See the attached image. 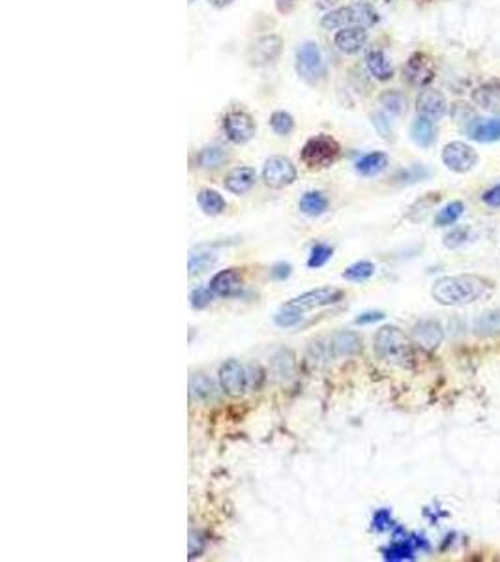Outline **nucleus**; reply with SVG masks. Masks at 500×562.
Instances as JSON below:
<instances>
[{
	"label": "nucleus",
	"mask_w": 500,
	"mask_h": 562,
	"mask_svg": "<svg viewBox=\"0 0 500 562\" xmlns=\"http://www.w3.org/2000/svg\"><path fill=\"white\" fill-rule=\"evenodd\" d=\"M485 283L482 277L472 274L446 276L435 281L431 289L433 298L441 306H469L484 297Z\"/></svg>",
	"instance_id": "obj_1"
},
{
	"label": "nucleus",
	"mask_w": 500,
	"mask_h": 562,
	"mask_svg": "<svg viewBox=\"0 0 500 562\" xmlns=\"http://www.w3.org/2000/svg\"><path fill=\"white\" fill-rule=\"evenodd\" d=\"M375 350L382 360L395 366H411V341L397 326H382L375 336Z\"/></svg>",
	"instance_id": "obj_2"
},
{
	"label": "nucleus",
	"mask_w": 500,
	"mask_h": 562,
	"mask_svg": "<svg viewBox=\"0 0 500 562\" xmlns=\"http://www.w3.org/2000/svg\"><path fill=\"white\" fill-rule=\"evenodd\" d=\"M339 154H341V147L336 139L321 133V135L307 139L306 144L302 147L300 158L309 169H322V167H330L339 158Z\"/></svg>",
	"instance_id": "obj_3"
},
{
	"label": "nucleus",
	"mask_w": 500,
	"mask_h": 562,
	"mask_svg": "<svg viewBox=\"0 0 500 562\" xmlns=\"http://www.w3.org/2000/svg\"><path fill=\"white\" fill-rule=\"evenodd\" d=\"M296 71L309 85H317L319 81L324 79L326 69L322 62L321 49L315 42H304L296 49Z\"/></svg>",
	"instance_id": "obj_4"
},
{
	"label": "nucleus",
	"mask_w": 500,
	"mask_h": 562,
	"mask_svg": "<svg viewBox=\"0 0 500 562\" xmlns=\"http://www.w3.org/2000/svg\"><path fill=\"white\" fill-rule=\"evenodd\" d=\"M263 180L266 186L274 188V190L290 186L296 180V167L285 156H272L266 159V165H264Z\"/></svg>",
	"instance_id": "obj_5"
},
{
	"label": "nucleus",
	"mask_w": 500,
	"mask_h": 562,
	"mask_svg": "<svg viewBox=\"0 0 500 562\" xmlns=\"http://www.w3.org/2000/svg\"><path fill=\"white\" fill-rule=\"evenodd\" d=\"M443 161L453 173H469L478 164V152L463 141H453L443 149Z\"/></svg>",
	"instance_id": "obj_6"
},
{
	"label": "nucleus",
	"mask_w": 500,
	"mask_h": 562,
	"mask_svg": "<svg viewBox=\"0 0 500 562\" xmlns=\"http://www.w3.org/2000/svg\"><path fill=\"white\" fill-rule=\"evenodd\" d=\"M343 298V292L339 289L334 287H321L315 291H307L300 297L292 298L289 302L285 304V308L296 309V311L304 313L306 309H315V308H324V306H332L337 304Z\"/></svg>",
	"instance_id": "obj_7"
},
{
	"label": "nucleus",
	"mask_w": 500,
	"mask_h": 562,
	"mask_svg": "<svg viewBox=\"0 0 500 562\" xmlns=\"http://www.w3.org/2000/svg\"><path fill=\"white\" fill-rule=\"evenodd\" d=\"M223 127H225L227 137L231 139L232 143L244 144L251 141L255 135V120L251 118V115L244 111H232L223 118Z\"/></svg>",
	"instance_id": "obj_8"
},
{
	"label": "nucleus",
	"mask_w": 500,
	"mask_h": 562,
	"mask_svg": "<svg viewBox=\"0 0 500 562\" xmlns=\"http://www.w3.org/2000/svg\"><path fill=\"white\" fill-rule=\"evenodd\" d=\"M403 75L405 79L411 83L412 86L418 88H426L435 77V66L433 60L424 53H414L411 59L407 60V64L403 66Z\"/></svg>",
	"instance_id": "obj_9"
},
{
	"label": "nucleus",
	"mask_w": 500,
	"mask_h": 562,
	"mask_svg": "<svg viewBox=\"0 0 500 562\" xmlns=\"http://www.w3.org/2000/svg\"><path fill=\"white\" fill-rule=\"evenodd\" d=\"M416 111L420 117L437 122L448 113L446 96L437 88H424L416 98Z\"/></svg>",
	"instance_id": "obj_10"
},
{
	"label": "nucleus",
	"mask_w": 500,
	"mask_h": 562,
	"mask_svg": "<svg viewBox=\"0 0 500 562\" xmlns=\"http://www.w3.org/2000/svg\"><path fill=\"white\" fill-rule=\"evenodd\" d=\"M281 47H283V42L275 34L258 38L248 49L249 64L251 66H266V64L274 62L279 57V53H281Z\"/></svg>",
	"instance_id": "obj_11"
},
{
	"label": "nucleus",
	"mask_w": 500,
	"mask_h": 562,
	"mask_svg": "<svg viewBox=\"0 0 500 562\" xmlns=\"http://www.w3.org/2000/svg\"><path fill=\"white\" fill-rule=\"evenodd\" d=\"M220 382H222L225 394L237 398V396H242L246 386H248V375L244 372V367L240 366V362L227 360L220 367Z\"/></svg>",
	"instance_id": "obj_12"
},
{
	"label": "nucleus",
	"mask_w": 500,
	"mask_h": 562,
	"mask_svg": "<svg viewBox=\"0 0 500 562\" xmlns=\"http://www.w3.org/2000/svg\"><path fill=\"white\" fill-rule=\"evenodd\" d=\"M326 352L332 358L337 356H354L362 352V338L356 332H336V334L328 340Z\"/></svg>",
	"instance_id": "obj_13"
},
{
	"label": "nucleus",
	"mask_w": 500,
	"mask_h": 562,
	"mask_svg": "<svg viewBox=\"0 0 500 562\" xmlns=\"http://www.w3.org/2000/svg\"><path fill=\"white\" fill-rule=\"evenodd\" d=\"M412 338H414V341L420 345L421 349L426 350L437 349L438 345L443 343L444 340L443 326H441L438 321L426 319V321H420V323L414 324V328H412Z\"/></svg>",
	"instance_id": "obj_14"
},
{
	"label": "nucleus",
	"mask_w": 500,
	"mask_h": 562,
	"mask_svg": "<svg viewBox=\"0 0 500 562\" xmlns=\"http://www.w3.org/2000/svg\"><path fill=\"white\" fill-rule=\"evenodd\" d=\"M334 42H336L337 49L343 51V53H358L360 49L365 45V42H368V30L363 27L339 28L336 38H334Z\"/></svg>",
	"instance_id": "obj_15"
},
{
	"label": "nucleus",
	"mask_w": 500,
	"mask_h": 562,
	"mask_svg": "<svg viewBox=\"0 0 500 562\" xmlns=\"http://www.w3.org/2000/svg\"><path fill=\"white\" fill-rule=\"evenodd\" d=\"M255 180H257V171L253 167H234L227 173L225 190L234 195H242L255 186Z\"/></svg>",
	"instance_id": "obj_16"
},
{
	"label": "nucleus",
	"mask_w": 500,
	"mask_h": 562,
	"mask_svg": "<svg viewBox=\"0 0 500 562\" xmlns=\"http://www.w3.org/2000/svg\"><path fill=\"white\" fill-rule=\"evenodd\" d=\"M210 289L217 297H232L242 289V277H240L237 268H227V270L217 272L216 276L212 277Z\"/></svg>",
	"instance_id": "obj_17"
},
{
	"label": "nucleus",
	"mask_w": 500,
	"mask_h": 562,
	"mask_svg": "<svg viewBox=\"0 0 500 562\" xmlns=\"http://www.w3.org/2000/svg\"><path fill=\"white\" fill-rule=\"evenodd\" d=\"M472 100L485 111L500 109V81H487L472 92Z\"/></svg>",
	"instance_id": "obj_18"
},
{
	"label": "nucleus",
	"mask_w": 500,
	"mask_h": 562,
	"mask_svg": "<svg viewBox=\"0 0 500 562\" xmlns=\"http://www.w3.org/2000/svg\"><path fill=\"white\" fill-rule=\"evenodd\" d=\"M469 135L478 143H495L500 139V117L474 120L469 126Z\"/></svg>",
	"instance_id": "obj_19"
},
{
	"label": "nucleus",
	"mask_w": 500,
	"mask_h": 562,
	"mask_svg": "<svg viewBox=\"0 0 500 562\" xmlns=\"http://www.w3.org/2000/svg\"><path fill=\"white\" fill-rule=\"evenodd\" d=\"M365 64H368L369 74L373 75L375 79L390 81L394 77V68H392L388 57H386L380 49L369 51L368 57H365Z\"/></svg>",
	"instance_id": "obj_20"
},
{
	"label": "nucleus",
	"mask_w": 500,
	"mask_h": 562,
	"mask_svg": "<svg viewBox=\"0 0 500 562\" xmlns=\"http://www.w3.org/2000/svg\"><path fill=\"white\" fill-rule=\"evenodd\" d=\"M411 137L412 141L421 147V149H427L435 143L437 139V127H435V122L429 120V118L418 117L411 126Z\"/></svg>",
	"instance_id": "obj_21"
},
{
	"label": "nucleus",
	"mask_w": 500,
	"mask_h": 562,
	"mask_svg": "<svg viewBox=\"0 0 500 562\" xmlns=\"http://www.w3.org/2000/svg\"><path fill=\"white\" fill-rule=\"evenodd\" d=\"M414 551H416L414 540H412V536L411 538L407 536L403 540H395L392 546L382 549V555H385V561L390 562L414 561Z\"/></svg>",
	"instance_id": "obj_22"
},
{
	"label": "nucleus",
	"mask_w": 500,
	"mask_h": 562,
	"mask_svg": "<svg viewBox=\"0 0 500 562\" xmlns=\"http://www.w3.org/2000/svg\"><path fill=\"white\" fill-rule=\"evenodd\" d=\"M388 167V156L385 152H371L356 161V171L363 176H375Z\"/></svg>",
	"instance_id": "obj_23"
},
{
	"label": "nucleus",
	"mask_w": 500,
	"mask_h": 562,
	"mask_svg": "<svg viewBox=\"0 0 500 562\" xmlns=\"http://www.w3.org/2000/svg\"><path fill=\"white\" fill-rule=\"evenodd\" d=\"M300 212L306 214V216H311V218H315V216H321V214H324L328 210V199L324 197V193H321V191H307V193H304L300 199Z\"/></svg>",
	"instance_id": "obj_24"
},
{
	"label": "nucleus",
	"mask_w": 500,
	"mask_h": 562,
	"mask_svg": "<svg viewBox=\"0 0 500 562\" xmlns=\"http://www.w3.org/2000/svg\"><path fill=\"white\" fill-rule=\"evenodd\" d=\"M321 27L326 28V30H339V28L353 27V11H351V6H343V8L328 11L326 16H322Z\"/></svg>",
	"instance_id": "obj_25"
},
{
	"label": "nucleus",
	"mask_w": 500,
	"mask_h": 562,
	"mask_svg": "<svg viewBox=\"0 0 500 562\" xmlns=\"http://www.w3.org/2000/svg\"><path fill=\"white\" fill-rule=\"evenodd\" d=\"M197 202H199L200 210L208 216H217L225 210L227 202L216 190H200L197 195Z\"/></svg>",
	"instance_id": "obj_26"
},
{
	"label": "nucleus",
	"mask_w": 500,
	"mask_h": 562,
	"mask_svg": "<svg viewBox=\"0 0 500 562\" xmlns=\"http://www.w3.org/2000/svg\"><path fill=\"white\" fill-rule=\"evenodd\" d=\"M351 11H353V27H373L375 23L379 21V13L375 10L373 6L365 4V2H358V4H351Z\"/></svg>",
	"instance_id": "obj_27"
},
{
	"label": "nucleus",
	"mask_w": 500,
	"mask_h": 562,
	"mask_svg": "<svg viewBox=\"0 0 500 562\" xmlns=\"http://www.w3.org/2000/svg\"><path fill=\"white\" fill-rule=\"evenodd\" d=\"M229 159L227 150L222 147H206L200 150L199 154V165L203 169H217L220 165H223Z\"/></svg>",
	"instance_id": "obj_28"
},
{
	"label": "nucleus",
	"mask_w": 500,
	"mask_h": 562,
	"mask_svg": "<svg viewBox=\"0 0 500 562\" xmlns=\"http://www.w3.org/2000/svg\"><path fill=\"white\" fill-rule=\"evenodd\" d=\"M373 274H375V265L371 260H356L354 265L345 268L343 277L347 281H353V283H362V281H368Z\"/></svg>",
	"instance_id": "obj_29"
},
{
	"label": "nucleus",
	"mask_w": 500,
	"mask_h": 562,
	"mask_svg": "<svg viewBox=\"0 0 500 562\" xmlns=\"http://www.w3.org/2000/svg\"><path fill=\"white\" fill-rule=\"evenodd\" d=\"M380 105L385 107L390 115H403L407 111V96L399 91H386L380 94Z\"/></svg>",
	"instance_id": "obj_30"
},
{
	"label": "nucleus",
	"mask_w": 500,
	"mask_h": 562,
	"mask_svg": "<svg viewBox=\"0 0 500 562\" xmlns=\"http://www.w3.org/2000/svg\"><path fill=\"white\" fill-rule=\"evenodd\" d=\"M463 212H465V205L461 201L448 202L446 207H443L438 210L435 223H437L438 227H450V225H453V223L463 216Z\"/></svg>",
	"instance_id": "obj_31"
},
{
	"label": "nucleus",
	"mask_w": 500,
	"mask_h": 562,
	"mask_svg": "<svg viewBox=\"0 0 500 562\" xmlns=\"http://www.w3.org/2000/svg\"><path fill=\"white\" fill-rule=\"evenodd\" d=\"M216 253L214 251H205V250H197L191 251L190 255V276H197V274H203L205 270H208L214 263H216Z\"/></svg>",
	"instance_id": "obj_32"
},
{
	"label": "nucleus",
	"mask_w": 500,
	"mask_h": 562,
	"mask_svg": "<svg viewBox=\"0 0 500 562\" xmlns=\"http://www.w3.org/2000/svg\"><path fill=\"white\" fill-rule=\"evenodd\" d=\"M190 388L195 398L205 399V401L216 398V386H214V382L205 375H195L190 382Z\"/></svg>",
	"instance_id": "obj_33"
},
{
	"label": "nucleus",
	"mask_w": 500,
	"mask_h": 562,
	"mask_svg": "<svg viewBox=\"0 0 500 562\" xmlns=\"http://www.w3.org/2000/svg\"><path fill=\"white\" fill-rule=\"evenodd\" d=\"M332 253H334L332 246L315 244L313 248H311L309 259H307V266H309V268H321V266H324L328 260L332 259Z\"/></svg>",
	"instance_id": "obj_34"
},
{
	"label": "nucleus",
	"mask_w": 500,
	"mask_h": 562,
	"mask_svg": "<svg viewBox=\"0 0 500 562\" xmlns=\"http://www.w3.org/2000/svg\"><path fill=\"white\" fill-rule=\"evenodd\" d=\"M270 126L278 135H289L295 130V120L290 117L289 113L285 111H275L270 117Z\"/></svg>",
	"instance_id": "obj_35"
},
{
	"label": "nucleus",
	"mask_w": 500,
	"mask_h": 562,
	"mask_svg": "<svg viewBox=\"0 0 500 562\" xmlns=\"http://www.w3.org/2000/svg\"><path fill=\"white\" fill-rule=\"evenodd\" d=\"M302 315L300 311H296V309H290V308H281L278 313H275V324L278 326H281V328H292V326H296V324L300 323L302 321Z\"/></svg>",
	"instance_id": "obj_36"
},
{
	"label": "nucleus",
	"mask_w": 500,
	"mask_h": 562,
	"mask_svg": "<svg viewBox=\"0 0 500 562\" xmlns=\"http://www.w3.org/2000/svg\"><path fill=\"white\" fill-rule=\"evenodd\" d=\"M478 334H496L500 332V313H485L484 317H479L476 324Z\"/></svg>",
	"instance_id": "obj_37"
},
{
	"label": "nucleus",
	"mask_w": 500,
	"mask_h": 562,
	"mask_svg": "<svg viewBox=\"0 0 500 562\" xmlns=\"http://www.w3.org/2000/svg\"><path fill=\"white\" fill-rule=\"evenodd\" d=\"M190 300H191V306H193L195 309H203L214 300V291H212L210 287H197V289L191 292Z\"/></svg>",
	"instance_id": "obj_38"
},
{
	"label": "nucleus",
	"mask_w": 500,
	"mask_h": 562,
	"mask_svg": "<svg viewBox=\"0 0 500 562\" xmlns=\"http://www.w3.org/2000/svg\"><path fill=\"white\" fill-rule=\"evenodd\" d=\"M469 233H470L469 227H455L453 231H450V233L444 236V246L450 248V250L463 246L465 242L469 240Z\"/></svg>",
	"instance_id": "obj_39"
},
{
	"label": "nucleus",
	"mask_w": 500,
	"mask_h": 562,
	"mask_svg": "<svg viewBox=\"0 0 500 562\" xmlns=\"http://www.w3.org/2000/svg\"><path fill=\"white\" fill-rule=\"evenodd\" d=\"M371 525H373V531L377 532L386 531V529H390V527L394 525V523H392V514H390V510L388 508L377 510L373 515V521H371Z\"/></svg>",
	"instance_id": "obj_40"
},
{
	"label": "nucleus",
	"mask_w": 500,
	"mask_h": 562,
	"mask_svg": "<svg viewBox=\"0 0 500 562\" xmlns=\"http://www.w3.org/2000/svg\"><path fill=\"white\" fill-rule=\"evenodd\" d=\"M452 117H453V120H458V122L472 124L469 120V118L476 117V113H474L472 109H470L469 103H463V101H459V103H453Z\"/></svg>",
	"instance_id": "obj_41"
},
{
	"label": "nucleus",
	"mask_w": 500,
	"mask_h": 562,
	"mask_svg": "<svg viewBox=\"0 0 500 562\" xmlns=\"http://www.w3.org/2000/svg\"><path fill=\"white\" fill-rule=\"evenodd\" d=\"M278 364H281V366H283V369H281V373H279V375L281 377L289 375L290 369H292V366H295V362H292V352H290V350H279L278 355L274 356V366H278Z\"/></svg>",
	"instance_id": "obj_42"
},
{
	"label": "nucleus",
	"mask_w": 500,
	"mask_h": 562,
	"mask_svg": "<svg viewBox=\"0 0 500 562\" xmlns=\"http://www.w3.org/2000/svg\"><path fill=\"white\" fill-rule=\"evenodd\" d=\"M290 274H292V266H290L289 263H285V260H279V263H275V265L270 268V277L275 281H285Z\"/></svg>",
	"instance_id": "obj_43"
},
{
	"label": "nucleus",
	"mask_w": 500,
	"mask_h": 562,
	"mask_svg": "<svg viewBox=\"0 0 500 562\" xmlns=\"http://www.w3.org/2000/svg\"><path fill=\"white\" fill-rule=\"evenodd\" d=\"M371 118H373V124H375V127H377V132H379L382 137L388 139L390 141V139H392V127H390L388 118H386L382 113H377V115H373Z\"/></svg>",
	"instance_id": "obj_44"
},
{
	"label": "nucleus",
	"mask_w": 500,
	"mask_h": 562,
	"mask_svg": "<svg viewBox=\"0 0 500 562\" xmlns=\"http://www.w3.org/2000/svg\"><path fill=\"white\" fill-rule=\"evenodd\" d=\"M482 201L491 208H500V182L496 186L489 188V190L485 191L484 195H482Z\"/></svg>",
	"instance_id": "obj_45"
},
{
	"label": "nucleus",
	"mask_w": 500,
	"mask_h": 562,
	"mask_svg": "<svg viewBox=\"0 0 500 562\" xmlns=\"http://www.w3.org/2000/svg\"><path fill=\"white\" fill-rule=\"evenodd\" d=\"M386 315L382 311H363L360 313L358 317H356V321L354 323L356 324H373V323H379V321H382Z\"/></svg>",
	"instance_id": "obj_46"
},
{
	"label": "nucleus",
	"mask_w": 500,
	"mask_h": 562,
	"mask_svg": "<svg viewBox=\"0 0 500 562\" xmlns=\"http://www.w3.org/2000/svg\"><path fill=\"white\" fill-rule=\"evenodd\" d=\"M427 175H429V173H427L424 167H420V165H414V167H411V169L403 173V178H407L405 182H418Z\"/></svg>",
	"instance_id": "obj_47"
},
{
	"label": "nucleus",
	"mask_w": 500,
	"mask_h": 562,
	"mask_svg": "<svg viewBox=\"0 0 500 562\" xmlns=\"http://www.w3.org/2000/svg\"><path fill=\"white\" fill-rule=\"evenodd\" d=\"M203 544H205V541L200 540V536H199V534H195V532H191V540H190V558L199 557L200 551H203Z\"/></svg>",
	"instance_id": "obj_48"
},
{
	"label": "nucleus",
	"mask_w": 500,
	"mask_h": 562,
	"mask_svg": "<svg viewBox=\"0 0 500 562\" xmlns=\"http://www.w3.org/2000/svg\"><path fill=\"white\" fill-rule=\"evenodd\" d=\"M212 4L217 6V8H225V6H231L234 0H210Z\"/></svg>",
	"instance_id": "obj_49"
},
{
	"label": "nucleus",
	"mask_w": 500,
	"mask_h": 562,
	"mask_svg": "<svg viewBox=\"0 0 500 562\" xmlns=\"http://www.w3.org/2000/svg\"><path fill=\"white\" fill-rule=\"evenodd\" d=\"M283 2L285 4H289V8H290V6L295 4L296 0H278V8H281V6H283Z\"/></svg>",
	"instance_id": "obj_50"
},
{
	"label": "nucleus",
	"mask_w": 500,
	"mask_h": 562,
	"mask_svg": "<svg viewBox=\"0 0 500 562\" xmlns=\"http://www.w3.org/2000/svg\"><path fill=\"white\" fill-rule=\"evenodd\" d=\"M190 2H195V0H190Z\"/></svg>",
	"instance_id": "obj_51"
},
{
	"label": "nucleus",
	"mask_w": 500,
	"mask_h": 562,
	"mask_svg": "<svg viewBox=\"0 0 500 562\" xmlns=\"http://www.w3.org/2000/svg\"><path fill=\"white\" fill-rule=\"evenodd\" d=\"M388 2H390V0H388Z\"/></svg>",
	"instance_id": "obj_52"
}]
</instances>
